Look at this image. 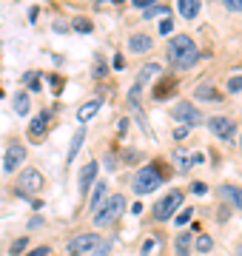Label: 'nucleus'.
<instances>
[{"label":"nucleus","mask_w":242,"mask_h":256,"mask_svg":"<svg viewBox=\"0 0 242 256\" xmlns=\"http://www.w3.org/2000/svg\"><path fill=\"white\" fill-rule=\"evenodd\" d=\"M171 88H174V80H162L160 86H154V97H157V100H166Z\"/></svg>","instance_id":"nucleus-21"},{"label":"nucleus","mask_w":242,"mask_h":256,"mask_svg":"<svg viewBox=\"0 0 242 256\" xmlns=\"http://www.w3.org/2000/svg\"><path fill=\"white\" fill-rule=\"evenodd\" d=\"M186 134H188V128H186V126H180L177 131H174V137H177V140H182V137H186Z\"/></svg>","instance_id":"nucleus-36"},{"label":"nucleus","mask_w":242,"mask_h":256,"mask_svg":"<svg viewBox=\"0 0 242 256\" xmlns=\"http://www.w3.org/2000/svg\"><path fill=\"white\" fill-rule=\"evenodd\" d=\"M174 162H177V168L182 171V174H186L188 168H191V162H188V156L182 154V151H177V154H174Z\"/></svg>","instance_id":"nucleus-24"},{"label":"nucleus","mask_w":242,"mask_h":256,"mask_svg":"<svg viewBox=\"0 0 242 256\" xmlns=\"http://www.w3.org/2000/svg\"><path fill=\"white\" fill-rule=\"evenodd\" d=\"M151 250H154V242H151V239H148V242L142 245V254H151Z\"/></svg>","instance_id":"nucleus-37"},{"label":"nucleus","mask_w":242,"mask_h":256,"mask_svg":"<svg viewBox=\"0 0 242 256\" xmlns=\"http://www.w3.org/2000/svg\"><path fill=\"white\" fill-rule=\"evenodd\" d=\"M228 92H231V94L242 92V74H240V77H231V80H228Z\"/></svg>","instance_id":"nucleus-28"},{"label":"nucleus","mask_w":242,"mask_h":256,"mask_svg":"<svg viewBox=\"0 0 242 256\" xmlns=\"http://www.w3.org/2000/svg\"><path fill=\"white\" fill-rule=\"evenodd\" d=\"M177 12H180L186 20H194L196 14H200V3H196V0H180V3H177Z\"/></svg>","instance_id":"nucleus-17"},{"label":"nucleus","mask_w":242,"mask_h":256,"mask_svg":"<svg viewBox=\"0 0 242 256\" xmlns=\"http://www.w3.org/2000/svg\"><path fill=\"white\" fill-rule=\"evenodd\" d=\"M208 126H211V131H214L220 140H231L234 137V120L231 117H211Z\"/></svg>","instance_id":"nucleus-9"},{"label":"nucleus","mask_w":242,"mask_h":256,"mask_svg":"<svg viewBox=\"0 0 242 256\" xmlns=\"http://www.w3.org/2000/svg\"><path fill=\"white\" fill-rule=\"evenodd\" d=\"M157 72H160V66H157V63H148V66H142V72H140V77H137V82L131 86V100L137 97V92H140L142 86H146V82H148V80H151V77H154Z\"/></svg>","instance_id":"nucleus-11"},{"label":"nucleus","mask_w":242,"mask_h":256,"mask_svg":"<svg viewBox=\"0 0 242 256\" xmlns=\"http://www.w3.org/2000/svg\"><path fill=\"white\" fill-rule=\"evenodd\" d=\"M196 97H200V100H220V94H216L211 86H196Z\"/></svg>","instance_id":"nucleus-22"},{"label":"nucleus","mask_w":242,"mask_h":256,"mask_svg":"<svg viewBox=\"0 0 242 256\" xmlns=\"http://www.w3.org/2000/svg\"><path fill=\"white\" fill-rule=\"evenodd\" d=\"M106 196H108V191H106V182H94L92 185V200H88V210H97L102 205V200H106Z\"/></svg>","instance_id":"nucleus-14"},{"label":"nucleus","mask_w":242,"mask_h":256,"mask_svg":"<svg viewBox=\"0 0 242 256\" xmlns=\"http://www.w3.org/2000/svg\"><path fill=\"white\" fill-rule=\"evenodd\" d=\"M94 176H97V162L88 160V165L80 171V194H88V188L94 185Z\"/></svg>","instance_id":"nucleus-13"},{"label":"nucleus","mask_w":242,"mask_h":256,"mask_svg":"<svg viewBox=\"0 0 242 256\" xmlns=\"http://www.w3.org/2000/svg\"><path fill=\"white\" fill-rule=\"evenodd\" d=\"M122 210H126V196H122V194L106 196L102 205L94 210V225H97V228H108V225H114V222L122 216Z\"/></svg>","instance_id":"nucleus-2"},{"label":"nucleus","mask_w":242,"mask_h":256,"mask_svg":"<svg viewBox=\"0 0 242 256\" xmlns=\"http://www.w3.org/2000/svg\"><path fill=\"white\" fill-rule=\"evenodd\" d=\"M83 140H86V131L80 128V131H77L74 137H72V148H68V154H66V162H72V160L77 156V151L83 148Z\"/></svg>","instance_id":"nucleus-19"},{"label":"nucleus","mask_w":242,"mask_h":256,"mask_svg":"<svg viewBox=\"0 0 242 256\" xmlns=\"http://www.w3.org/2000/svg\"><path fill=\"white\" fill-rule=\"evenodd\" d=\"M162 182V174H160L157 168H140L137 174H134V194H151V191H157V185Z\"/></svg>","instance_id":"nucleus-4"},{"label":"nucleus","mask_w":242,"mask_h":256,"mask_svg":"<svg viewBox=\"0 0 242 256\" xmlns=\"http://www.w3.org/2000/svg\"><path fill=\"white\" fill-rule=\"evenodd\" d=\"M100 106H102L100 97H97V100H92V102H83V106H80V111H77V120H80V122H88V120L100 111Z\"/></svg>","instance_id":"nucleus-16"},{"label":"nucleus","mask_w":242,"mask_h":256,"mask_svg":"<svg viewBox=\"0 0 242 256\" xmlns=\"http://www.w3.org/2000/svg\"><path fill=\"white\" fill-rule=\"evenodd\" d=\"M174 248H177V256H191V230H182L174 242Z\"/></svg>","instance_id":"nucleus-18"},{"label":"nucleus","mask_w":242,"mask_h":256,"mask_svg":"<svg viewBox=\"0 0 242 256\" xmlns=\"http://www.w3.org/2000/svg\"><path fill=\"white\" fill-rule=\"evenodd\" d=\"M0 97H3V88H0Z\"/></svg>","instance_id":"nucleus-40"},{"label":"nucleus","mask_w":242,"mask_h":256,"mask_svg":"<svg viewBox=\"0 0 242 256\" xmlns=\"http://www.w3.org/2000/svg\"><path fill=\"white\" fill-rule=\"evenodd\" d=\"M102 239L97 236V234H77V236L68 239V245H66V250L72 256H80V254H92L94 248L100 245Z\"/></svg>","instance_id":"nucleus-6"},{"label":"nucleus","mask_w":242,"mask_h":256,"mask_svg":"<svg viewBox=\"0 0 242 256\" xmlns=\"http://www.w3.org/2000/svg\"><path fill=\"white\" fill-rule=\"evenodd\" d=\"M48 254H52V250H48V248L43 245V248H34V250H32L28 256H48Z\"/></svg>","instance_id":"nucleus-35"},{"label":"nucleus","mask_w":242,"mask_h":256,"mask_svg":"<svg viewBox=\"0 0 242 256\" xmlns=\"http://www.w3.org/2000/svg\"><path fill=\"white\" fill-rule=\"evenodd\" d=\"M191 191H194V194H208V185H205V182H194V185H191Z\"/></svg>","instance_id":"nucleus-33"},{"label":"nucleus","mask_w":242,"mask_h":256,"mask_svg":"<svg viewBox=\"0 0 242 256\" xmlns=\"http://www.w3.org/2000/svg\"><path fill=\"white\" fill-rule=\"evenodd\" d=\"M236 256H242V245H240V248H236Z\"/></svg>","instance_id":"nucleus-38"},{"label":"nucleus","mask_w":242,"mask_h":256,"mask_svg":"<svg viewBox=\"0 0 242 256\" xmlns=\"http://www.w3.org/2000/svg\"><path fill=\"white\" fill-rule=\"evenodd\" d=\"M74 28H77V32H83V34H92V23H88V20H86V18H77L74 20Z\"/></svg>","instance_id":"nucleus-26"},{"label":"nucleus","mask_w":242,"mask_h":256,"mask_svg":"<svg viewBox=\"0 0 242 256\" xmlns=\"http://www.w3.org/2000/svg\"><path fill=\"white\" fill-rule=\"evenodd\" d=\"M128 48L131 52H137V54H146V52L154 48V40H151L148 34H131L128 37Z\"/></svg>","instance_id":"nucleus-12"},{"label":"nucleus","mask_w":242,"mask_h":256,"mask_svg":"<svg viewBox=\"0 0 242 256\" xmlns=\"http://www.w3.org/2000/svg\"><path fill=\"white\" fill-rule=\"evenodd\" d=\"M188 220H191V208H186V210H180L177 214V225H186Z\"/></svg>","instance_id":"nucleus-32"},{"label":"nucleus","mask_w":242,"mask_h":256,"mask_svg":"<svg viewBox=\"0 0 242 256\" xmlns=\"http://www.w3.org/2000/svg\"><path fill=\"white\" fill-rule=\"evenodd\" d=\"M225 9L228 12H242V0H225Z\"/></svg>","instance_id":"nucleus-31"},{"label":"nucleus","mask_w":242,"mask_h":256,"mask_svg":"<svg viewBox=\"0 0 242 256\" xmlns=\"http://www.w3.org/2000/svg\"><path fill=\"white\" fill-rule=\"evenodd\" d=\"M220 194H222L225 200H231L234 202V208H242V188L240 185H220Z\"/></svg>","instance_id":"nucleus-15"},{"label":"nucleus","mask_w":242,"mask_h":256,"mask_svg":"<svg viewBox=\"0 0 242 256\" xmlns=\"http://www.w3.org/2000/svg\"><path fill=\"white\" fill-rule=\"evenodd\" d=\"M142 14H146V18H157V14H162V18H166V14H168V6H148Z\"/></svg>","instance_id":"nucleus-25"},{"label":"nucleus","mask_w":242,"mask_h":256,"mask_svg":"<svg viewBox=\"0 0 242 256\" xmlns=\"http://www.w3.org/2000/svg\"><path fill=\"white\" fill-rule=\"evenodd\" d=\"M43 185H46L43 174H40V171H34V168H26V171L20 174L18 194H20V196H34L38 191H43Z\"/></svg>","instance_id":"nucleus-5"},{"label":"nucleus","mask_w":242,"mask_h":256,"mask_svg":"<svg viewBox=\"0 0 242 256\" xmlns=\"http://www.w3.org/2000/svg\"><path fill=\"white\" fill-rule=\"evenodd\" d=\"M23 160H26V148L20 146V142H12V146L6 148V156H3V171H6V174L18 171Z\"/></svg>","instance_id":"nucleus-8"},{"label":"nucleus","mask_w":242,"mask_h":256,"mask_svg":"<svg viewBox=\"0 0 242 256\" xmlns=\"http://www.w3.org/2000/svg\"><path fill=\"white\" fill-rule=\"evenodd\" d=\"M182 200H186V196H182V191H168L166 196H162V200L154 205V220H157V222L171 220V216H174V214L180 210Z\"/></svg>","instance_id":"nucleus-3"},{"label":"nucleus","mask_w":242,"mask_h":256,"mask_svg":"<svg viewBox=\"0 0 242 256\" xmlns=\"http://www.w3.org/2000/svg\"><path fill=\"white\" fill-rule=\"evenodd\" d=\"M134 6H137V9H148V6H154V0H134Z\"/></svg>","instance_id":"nucleus-34"},{"label":"nucleus","mask_w":242,"mask_h":256,"mask_svg":"<svg viewBox=\"0 0 242 256\" xmlns=\"http://www.w3.org/2000/svg\"><path fill=\"white\" fill-rule=\"evenodd\" d=\"M194 245H196V250H200V254H205V250H211V248H214V239H211V236H205V234H200Z\"/></svg>","instance_id":"nucleus-23"},{"label":"nucleus","mask_w":242,"mask_h":256,"mask_svg":"<svg viewBox=\"0 0 242 256\" xmlns=\"http://www.w3.org/2000/svg\"><path fill=\"white\" fill-rule=\"evenodd\" d=\"M174 32V23H171V18H162V23H160V34H171Z\"/></svg>","instance_id":"nucleus-30"},{"label":"nucleus","mask_w":242,"mask_h":256,"mask_svg":"<svg viewBox=\"0 0 242 256\" xmlns=\"http://www.w3.org/2000/svg\"><path fill=\"white\" fill-rule=\"evenodd\" d=\"M23 250H26V236H20L18 242L12 245V256H20V254H23Z\"/></svg>","instance_id":"nucleus-29"},{"label":"nucleus","mask_w":242,"mask_h":256,"mask_svg":"<svg viewBox=\"0 0 242 256\" xmlns=\"http://www.w3.org/2000/svg\"><path fill=\"white\" fill-rule=\"evenodd\" d=\"M28 108H32V102H28V94H23V92H20L18 97H14V111H18L20 117H26V114H28Z\"/></svg>","instance_id":"nucleus-20"},{"label":"nucleus","mask_w":242,"mask_h":256,"mask_svg":"<svg viewBox=\"0 0 242 256\" xmlns=\"http://www.w3.org/2000/svg\"><path fill=\"white\" fill-rule=\"evenodd\" d=\"M240 151H242V137H240Z\"/></svg>","instance_id":"nucleus-39"},{"label":"nucleus","mask_w":242,"mask_h":256,"mask_svg":"<svg viewBox=\"0 0 242 256\" xmlns=\"http://www.w3.org/2000/svg\"><path fill=\"white\" fill-rule=\"evenodd\" d=\"M168 60L177 66L180 72H186V68H191L200 60V48H196V43L188 34H174L168 40Z\"/></svg>","instance_id":"nucleus-1"},{"label":"nucleus","mask_w":242,"mask_h":256,"mask_svg":"<svg viewBox=\"0 0 242 256\" xmlns=\"http://www.w3.org/2000/svg\"><path fill=\"white\" fill-rule=\"evenodd\" d=\"M174 117H177V122H182V126H196L200 120H202V114L196 111L194 102H188V100H180L177 106H174Z\"/></svg>","instance_id":"nucleus-7"},{"label":"nucleus","mask_w":242,"mask_h":256,"mask_svg":"<svg viewBox=\"0 0 242 256\" xmlns=\"http://www.w3.org/2000/svg\"><path fill=\"white\" fill-rule=\"evenodd\" d=\"M108 250H112V239H102V242H100L97 248H94L92 254H94V256H106Z\"/></svg>","instance_id":"nucleus-27"},{"label":"nucleus","mask_w":242,"mask_h":256,"mask_svg":"<svg viewBox=\"0 0 242 256\" xmlns=\"http://www.w3.org/2000/svg\"><path fill=\"white\" fill-rule=\"evenodd\" d=\"M48 120H52V114H48V111H40L38 117L32 120V126H28V137L34 140V142H40V137L46 134V128H48Z\"/></svg>","instance_id":"nucleus-10"}]
</instances>
